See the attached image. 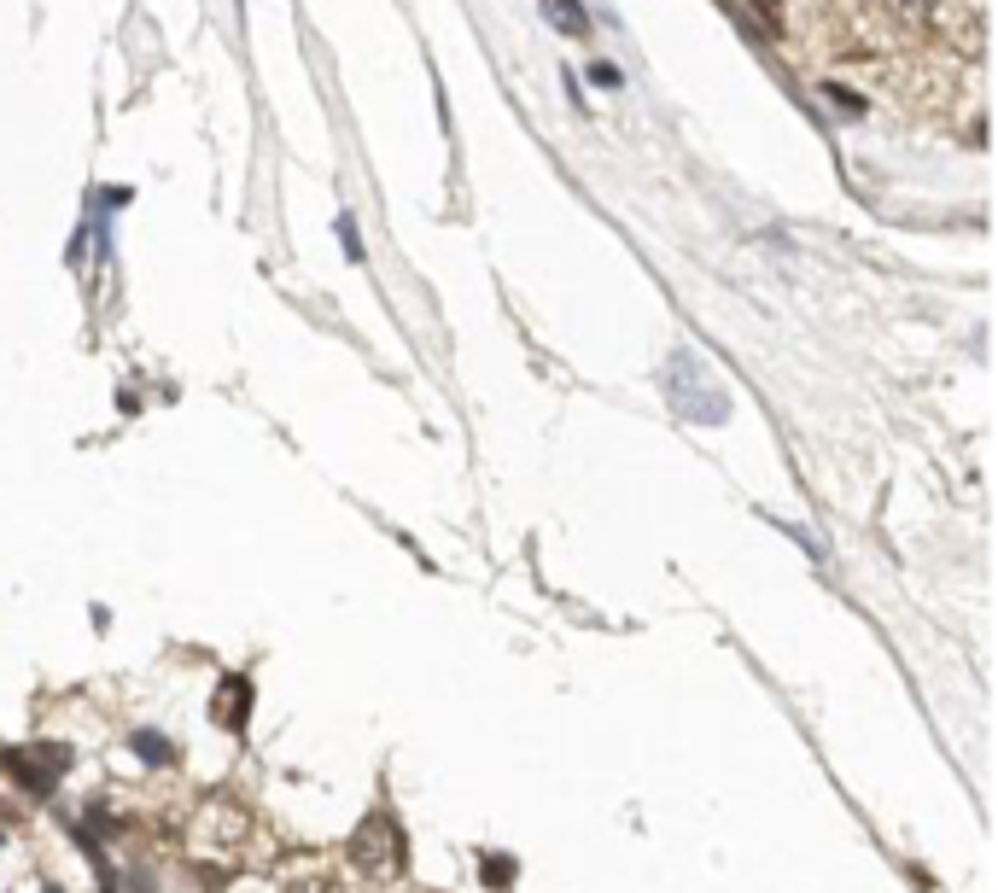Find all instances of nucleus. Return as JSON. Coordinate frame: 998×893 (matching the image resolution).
<instances>
[{
    "mask_svg": "<svg viewBox=\"0 0 998 893\" xmlns=\"http://www.w3.org/2000/svg\"><path fill=\"white\" fill-rule=\"evenodd\" d=\"M666 397H671V410L689 415V421H724V415H730L724 392L696 369V357H689V351L671 357V369H666Z\"/></svg>",
    "mask_w": 998,
    "mask_h": 893,
    "instance_id": "nucleus-1",
    "label": "nucleus"
},
{
    "mask_svg": "<svg viewBox=\"0 0 998 893\" xmlns=\"http://www.w3.org/2000/svg\"><path fill=\"white\" fill-rule=\"evenodd\" d=\"M351 864L357 870H369V876H385V870H397L403 864V836H397V823L392 818H369L351 836Z\"/></svg>",
    "mask_w": 998,
    "mask_h": 893,
    "instance_id": "nucleus-2",
    "label": "nucleus"
},
{
    "mask_svg": "<svg viewBox=\"0 0 998 893\" xmlns=\"http://www.w3.org/2000/svg\"><path fill=\"white\" fill-rule=\"evenodd\" d=\"M216 719L222 724H246L252 719V683L246 678H229L216 689Z\"/></svg>",
    "mask_w": 998,
    "mask_h": 893,
    "instance_id": "nucleus-3",
    "label": "nucleus"
},
{
    "mask_svg": "<svg viewBox=\"0 0 998 893\" xmlns=\"http://www.w3.org/2000/svg\"><path fill=\"white\" fill-rule=\"evenodd\" d=\"M543 12H549V24H555L561 35H584L590 30V12L578 7V0H543Z\"/></svg>",
    "mask_w": 998,
    "mask_h": 893,
    "instance_id": "nucleus-4",
    "label": "nucleus"
},
{
    "mask_svg": "<svg viewBox=\"0 0 998 893\" xmlns=\"http://www.w3.org/2000/svg\"><path fill=\"white\" fill-rule=\"evenodd\" d=\"M479 876H485V887H508L514 882V859H508V852H491V859L479 864Z\"/></svg>",
    "mask_w": 998,
    "mask_h": 893,
    "instance_id": "nucleus-5",
    "label": "nucleus"
},
{
    "mask_svg": "<svg viewBox=\"0 0 998 893\" xmlns=\"http://www.w3.org/2000/svg\"><path fill=\"white\" fill-rule=\"evenodd\" d=\"M135 754H140V759H152V765H164V759H170V742H164V736H152V730H135Z\"/></svg>",
    "mask_w": 998,
    "mask_h": 893,
    "instance_id": "nucleus-6",
    "label": "nucleus"
},
{
    "mask_svg": "<svg viewBox=\"0 0 998 893\" xmlns=\"http://www.w3.org/2000/svg\"><path fill=\"white\" fill-rule=\"evenodd\" d=\"M824 94L835 99V106H841V117H859V111H864V99L852 94V88H841V83H824Z\"/></svg>",
    "mask_w": 998,
    "mask_h": 893,
    "instance_id": "nucleus-7",
    "label": "nucleus"
},
{
    "mask_svg": "<svg viewBox=\"0 0 998 893\" xmlns=\"http://www.w3.org/2000/svg\"><path fill=\"white\" fill-rule=\"evenodd\" d=\"M339 240H344V257H362V240H357V222L339 216Z\"/></svg>",
    "mask_w": 998,
    "mask_h": 893,
    "instance_id": "nucleus-8",
    "label": "nucleus"
},
{
    "mask_svg": "<svg viewBox=\"0 0 998 893\" xmlns=\"http://www.w3.org/2000/svg\"><path fill=\"white\" fill-rule=\"evenodd\" d=\"M590 83H602V88H619V71H614V65H590Z\"/></svg>",
    "mask_w": 998,
    "mask_h": 893,
    "instance_id": "nucleus-9",
    "label": "nucleus"
},
{
    "mask_svg": "<svg viewBox=\"0 0 998 893\" xmlns=\"http://www.w3.org/2000/svg\"><path fill=\"white\" fill-rule=\"evenodd\" d=\"M47 893H59V887H47Z\"/></svg>",
    "mask_w": 998,
    "mask_h": 893,
    "instance_id": "nucleus-10",
    "label": "nucleus"
}]
</instances>
